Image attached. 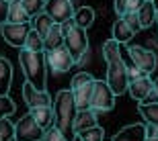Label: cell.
Returning <instances> with one entry per match:
<instances>
[{"label": "cell", "mask_w": 158, "mask_h": 141, "mask_svg": "<svg viewBox=\"0 0 158 141\" xmlns=\"http://www.w3.org/2000/svg\"><path fill=\"white\" fill-rule=\"evenodd\" d=\"M97 125H99V121H97V115L93 111H78L76 117H74L72 129H74V135H76V133H82L86 129H93Z\"/></svg>", "instance_id": "obj_16"}, {"label": "cell", "mask_w": 158, "mask_h": 141, "mask_svg": "<svg viewBox=\"0 0 158 141\" xmlns=\"http://www.w3.org/2000/svg\"><path fill=\"white\" fill-rule=\"evenodd\" d=\"M156 23H158V12H156Z\"/></svg>", "instance_id": "obj_42"}, {"label": "cell", "mask_w": 158, "mask_h": 141, "mask_svg": "<svg viewBox=\"0 0 158 141\" xmlns=\"http://www.w3.org/2000/svg\"><path fill=\"white\" fill-rule=\"evenodd\" d=\"M152 90H154V94L158 96V80H154V82H152Z\"/></svg>", "instance_id": "obj_38"}, {"label": "cell", "mask_w": 158, "mask_h": 141, "mask_svg": "<svg viewBox=\"0 0 158 141\" xmlns=\"http://www.w3.org/2000/svg\"><path fill=\"white\" fill-rule=\"evenodd\" d=\"M113 8L117 12V18H121L127 12V0H113Z\"/></svg>", "instance_id": "obj_33"}, {"label": "cell", "mask_w": 158, "mask_h": 141, "mask_svg": "<svg viewBox=\"0 0 158 141\" xmlns=\"http://www.w3.org/2000/svg\"><path fill=\"white\" fill-rule=\"evenodd\" d=\"M19 64H21V70H23L27 82L33 86L35 90H45V57H43V51L41 53H33L27 51V49H21L19 53Z\"/></svg>", "instance_id": "obj_2"}, {"label": "cell", "mask_w": 158, "mask_h": 141, "mask_svg": "<svg viewBox=\"0 0 158 141\" xmlns=\"http://www.w3.org/2000/svg\"><path fill=\"white\" fill-rule=\"evenodd\" d=\"M150 90H152V78L150 76L138 78V80H134V82H129V86H127L129 96H131L134 100H138V102H144V98L150 94Z\"/></svg>", "instance_id": "obj_13"}, {"label": "cell", "mask_w": 158, "mask_h": 141, "mask_svg": "<svg viewBox=\"0 0 158 141\" xmlns=\"http://www.w3.org/2000/svg\"><path fill=\"white\" fill-rule=\"evenodd\" d=\"M150 2H152V6H154V10L158 12V0H150Z\"/></svg>", "instance_id": "obj_39"}, {"label": "cell", "mask_w": 158, "mask_h": 141, "mask_svg": "<svg viewBox=\"0 0 158 141\" xmlns=\"http://www.w3.org/2000/svg\"><path fill=\"white\" fill-rule=\"evenodd\" d=\"M53 127L66 137V141L74 139V117H76V104H74V98H72V92L68 88L60 90L56 94V100H53Z\"/></svg>", "instance_id": "obj_1"}, {"label": "cell", "mask_w": 158, "mask_h": 141, "mask_svg": "<svg viewBox=\"0 0 158 141\" xmlns=\"http://www.w3.org/2000/svg\"><path fill=\"white\" fill-rule=\"evenodd\" d=\"M135 17H138V23H140L142 29L152 27V23H156V10H154L152 2H150V0H144L142 6L135 10Z\"/></svg>", "instance_id": "obj_17"}, {"label": "cell", "mask_w": 158, "mask_h": 141, "mask_svg": "<svg viewBox=\"0 0 158 141\" xmlns=\"http://www.w3.org/2000/svg\"><path fill=\"white\" fill-rule=\"evenodd\" d=\"M127 53H129V64L134 68H138L142 74L150 76L156 70V55H154V51H150L146 47H140V45H131L127 49Z\"/></svg>", "instance_id": "obj_7"}, {"label": "cell", "mask_w": 158, "mask_h": 141, "mask_svg": "<svg viewBox=\"0 0 158 141\" xmlns=\"http://www.w3.org/2000/svg\"><path fill=\"white\" fill-rule=\"evenodd\" d=\"M144 133H146V139H156L158 137V129L152 125H144Z\"/></svg>", "instance_id": "obj_35"}, {"label": "cell", "mask_w": 158, "mask_h": 141, "mask_svg": "<svg viewBox=\"0 0 158 141\" xmlns=\"http://www.w3.org/2000/svg\"><path fill=\"white\" fill-rule=\"evenodd\" d=\"M111 33H113V41H117L119 45H123V43H129V41H131V37H134V33L127 29V25L123 23L121 18H117V21L113 23Z\"/></svg>", "instance_id": "obj_22"}, {"label": "cell", "mask_w": 158, "mask_h": 141, "mask_svg": "<svg viewBox=\"0 0 158 141\" xmlns=\"http://www.w3.org/2000/svg\"><path fill=\"white\" fill-rule=\"evenodd\" d=\"M29 25H31V29H33L37 35L43 39V37L47 35V31L52 29V25H53V23H52V18H49V17H45L43 12H39L37 17L31 18V23H29Z\"/></svg>", "instance_id": "obj_23"}, {"label": "cell", "mask_w": 158, "mask_h": 141, "mask_svg": "<svg viewBox=\"0 0 158 141\" xmlns=\"http://www.w3.org/2000/svg\"><path fill=\"white\" fill-rule=\"evenodd\" d=\"M6 23H12V25H27V23H31L29 12H27V8L23 6L21 0H12L10 4H8Z\"/></svg>", "instance_id": "obj_15"}, {"label": "cell", "mask_w": 158, "mask_h": 141, "mask_svg": "<svg viewBox=\"0 0 158 141\" xmlns=\"http://www.w3.org/2000/svg\"><path fill=\"white\" fill-rule=\"evenodd\" d=\"M15 133V125L8 119H0V141H10Z\"/></svg>", "instance_id": "obj_30"}, {"label": "cell", "mask_w": 158, "mask_h": 141, "mask_svg": "<svg viewBox=\"0 0 158 141\" xmlns=\"http://www.w3.org/2000/svg\"><path fill=\"white\" fill-rule=\"evenodd\" d=\"M103 57H105L107 64L117 61V59H123L121 57V45H119L117 41H113V39L105 41V45H103Z\"/></svg>", "instance_id": "obj_25"}, {"label": "cell", "mask_w": 158, "mask_h": 141, "mask_svg": "<svg viewBox=\"0 0 158 141\" xmlns=\"http://www.w3.org/2000/svg\"><path fill=\"white\" fill-rule=\"evenodd\" d=\"M4 2H8V4H10V2H12V0H4Z\"/></svg>", "instance_id": "obj_41"}, {"label": "cell", "mask_w": 158, "mask_h": 141, "mask_svg": "<svg viewBox=\"0 0 158 141\" xmlns=\"http://www.w3.org/2000/svg\"><path fill=\"white\" fill-rule=\"evenodd\" d=\"M23 100L29 108H37V106H52V96L47 94V90H35L29 82L23 84Z\"/></svg>", "instance_id": "obj_12"}, {"label": "cell", "mask_w": 158, "mask_h": 141, "mask_svg": "<svg viewBox=\"0 0 158 141\" xmlns=\"http://www.w3.org/2000/svg\"><path fill=\"white\" fill-rule=\"evenodd\" d=\"M29 31H31L29 23L27 25H12V23L0 25V35H2V39H4L10 47H19V49H23Z\"/></svg>", "instance_id": "obj_11"}, {"label": "cell", "mask_w": 158, "mask_h": 141, "mask_svg": "<svg viewBox=\"0 0 158 141\" xmlns=\"http://www.w3.org/2000/svg\"><path fill=\"white\" fill-rule=\"evenodd\" d=\"M23 2V6L27 8V12H29V17H37L39 12H43V4H45V0H21Z\"/></svg>", "instance_id": "obj_29"}, {"label": "cell", "mask_w": 158, "mask_h": 141, "mask_svg": "<svg viewBox=\"0 0 158 141\" xmlns=\"http://www.w3.org/2000/svg\"><path fill=\"white\" fill-rule=\"evenodd\" d=\"M41 141H66V137L52 125V127H47V129H45V133H43V139H41Z\"/></svg>", "instance_id": "obj_32"}, {"label": "cell", "mask_w": 158, "mask_h": 141, "mask_svg": "<svg viewBox=\"0 0 158 141\" xmlns=\"http://www.w3.org/2000/svg\"><path fill=\"white\" fill-rule=\"evenodd\" d=\"M43 14L52 18L53 25H62V23H66V21L72 18L74 4H72V0H45Z\"/></svg>", "instance_id": "obj_10"}, {"label": "cell", "mask_w": 158, "mask_h": 141, "mask_svg": "<svg viewBox=\"0 0 158 141\" xmlns=\"http://www.w3.org/2000/svg\"><path fill=\"white\" fill-rule=\"evenodd\" d=\"M105 84L109 86L115 96H121V94L127 92V64L123 59H117V61H111L107 64V80Z\"/></svg>", "instance_id": "obj_5"}, {"label": "cell", "mask_w": 158, "mask_h": 141, "mask_svg": "<svg viewBox=\"0 0 158 141\" xmlns=\"http://www.w3.org/2000/svg\"><path fill=\"white\" fill-rule=\"evenodd\" d=\"M43 57H45V68H49L53 74H66L76 65L64 45L58 49H52V51H43Z\"/></svg>", "instance_id": "obj_8"}, {"label": "cell", "mask_w": 158, "mask_h": 141, "mask_svg": "<svg viewBox=\"0 0 158 141\" xmlns=\"http://www.w3.org/2000/svg\"><path fill=\"white\" fill-rule=\"evenodd\" d=\"M142 2L144 0H127V12H135L142 6Z\"/></svg>", "instance_id": "obj_37"}, {"label": "cell", "mask_w": 158, "mask_h": 141, "mask_svg": "<svg viewBox=\"0 0 158 141\" xmlns=\"http://www.w3.org/2000/svg\"><path fill=\"white\" fill-rule=\"evenodd\" d=\"M43 133H45V131L41 129L39 125L31 119V115L27 112L25 117H21V121L15 123L12 139L15 141H41L43 139Z\"/></svg>", "instance_id": "obj_9"}, {"label": "cell", "mask_w": 158, "mask_h": 141, "mask_svg": "<svg viewBox=\"0 0 158 141\" xmlns=\"http://www.w3.org/2000/svg\"><path fill=\"white\" fill-rule=\"evenodd\" d=\"M146 74H142L138 68H134V65L129 64L127 65V82H134V80H138V78H144Z\"/></svg>", "instance_id": "obj_34"}, {"label": "cell", "mask_w": 158, "mask_h": 141, "mask_svg": "<svg viewBox=\"0 0 158 141\" xmlns=\"http://www.w3.org/2000/svg\"><path fill=\"white\" fill-rule=\"evenodd\" d=\"M29 115H31V119H33V121H35L43 131H45L47 127H52V125H53L52 106H37V108H29Z\"/></svg>", "instance_id": "obj_20"}, {"label": "cell", "mask_w": 158, "mask_h": 141, "mask_svg": "<svg viewBox=\"0 0 158 141\" xmlns=\"http://www.w3.org/2000/svg\"><path fill=\"white\" fill-rule=\"evenodd\" d=\"M64 45V33L60 25H52V29L47 31V35L43 37V51H52Z\"/></svg>", "instance_id": "obj_21"}, {"label": "cell", "mask_w": 158, "mask_h": 141, "mask_svg": "<svg viewBox=\"0 0 158 141\" xmlns=\"http://www.w3.org/2000/svg\"><path fill=\"white\" fill-rule=\"evenodd\" d=\"M97 78L90 74V72H80L72 78L70 84V92L72 98H74V104H76V111H88V104H90V94H93V86Z\"/></svg>", "instance_id": "obj_4"}, {"label": "cell", "mask_w": 158, "mask_h": 141, "mask_svg": "<svg viewBox=\"0 0 158 141\" xmlns=\"http://www.w3.org/2000/svg\"><path fill=\"white\" fill-rule=\"evenodd\" d=\"M62 27V33H64V47L66 51L70 53V57L74 59V64H80L84 55L88 51V37L86 31L80 29L74 25V21H66V23L60 25Z\"/></svg>", "instance_id": "obj_3"}, {"label": "cell", "mask_w": 158, "mask_h": 141, "mask_svg": "<svg viewBox=\"0 0 158 141\" xmlns=\"http://www.w3.org/2000/svg\"><path fill=\"white\" fill-rule=\"evenodd\" d=\"M6 14H8V2L0 0V25L6 23Z\"/></svg>", "instance_id": "obj_36"}, {"label": "cell", "mask_w": 158, "mask_h": 141, "mask_svg": "<svg viewBox=\"0 0 158 141\" xmlns=\"http://www.w3.org/2000/svg\"><path fill=\"white\" fill-rule=\"evenodd\" d=\"M17 106L8 96H0V119H8L10 115H15Z\"/></svg>", "instance_id": "obj_28"}, {"label": "cell", "mask_w": 158, "mask_h": 141, "mask_svg": "<svg viewBox=\"0 0 158 141\" xmlns=\"http://www.w3.org/2000/svg\"><path fill=\"white\" fill-rule=\"evenodd\" d=\"M138 111H140V115L144 117L146 125H152V127L158 129V102H154V104H142L140 102Z\"/></svg>", "instance_id": "obj_24"}, {"label": "cell", "mask_w": 158, "mask_h": 141, "mask_svg": "<svg viewBox=\"0 0 158 141\" xmlns=\"http://www.w3.org/2000/svg\"><path fill=\"white\" fill-rule=\"evenodd\" d=\"M12 84V65L6 57L0 55V96H8Z\"/></svg>", "instance_id": "obj_18"}, {"label": "cell", "mask_w": 158, "mask_h": 141, "mask_svg": "<svg viewBox=\"0 0 158 141\" xmlns=\"http://www.w3.org/2000/svg\"><path fill=\"white\" fill-rule=\"evenodd\" d=\"M146 141H158V137H156V139H146Z\"/></svg>", "instance_id": "obj_40"}, {"label": "cell", "mask_w": 158, "mask_h": 141, "mask_svg": "<svg viewBox=\"0 0 158 141\" xmlns=\"http://www.w3.org/2000/svg\"><path fill=\"white\" fill-rule=\"evenodd\" d=\"M76 137L80 141H103L105 129H103L101 125H97V127H93V129H86V131H82V133H76Z\"/></svg>", "instance_id": "obj_27"}, {"label": "cell", "mask_w": 158, "mask_h": 141, "mask_svg": "<svg viewBox=\"0 0 158 141\" xmlns=\"http://www.w3.org/2000/svg\"><path fill=\"white\" fill-rule=\"evenodd\" d=\"M72 21H74L76 27H80V29L86 31L88 27H93V23H94V10L90 8V6H78V8H74Z\"/></svg>", "instance_id": "obj_19"}, {"label": "cell", "mask_w": 158, "mask_h": 141, "mask_svg": "<svg viewBox=\"0 0 158 141\" xmlns=\"http://www.w3.org/2000/svg\"><path fill=\"white\" fill-rule=\"evenodd\" d=\"M113 106H115V94L109 90V86L103 80H94L88 111H93L97 115V112H109Z\"/></svg>", "instance_id": "obj_6"}, {"label": "cell", "mask_w": 158, "mask_h": 141, "mask_svg": "<svg viewBox=\"0 0 158 141\" xmlns=\"http://www.w3.org/2000/svg\"><path fill=\"white\" fill-rule=\"evenodd\" d=\"M121 21L125 25H127V29L131 31V33H140L142 31V27H140V23H138V17H135V12H125V14H123L121 17Z\"/></svg>", "instance_id": "obj_31"}, {"label": "cell", "mask_w": 158, "mask_h": 141, "mask_svg": "<svg viewBox=\"0 0 158 141\" xmlns=\"http://www.w3.org/2000/svg\"><path fill=\"white\" fill-rule=\"evenodd\" d=\"M111 141H146V133H144V125L142 123H134L127 125L115 133Z\"/></svg>", "instance_id": "obj_14"}, {"label": "cell", "mask_w": 158, "mask_h": 141, "mask_svg": "<svg viewBox=\"0 0 158 141\" xmlns=\"http://www.w3.org/2000/svg\"><path fill=\"white\" fill-rule=\"evenodd\" d=\"M23 49H27V51H33V53H41V51H43V39H41L35 31L31 29L29 35H27V39H25Z\"/></svg>", "instance_id": "obj_26"}]
</instances>
